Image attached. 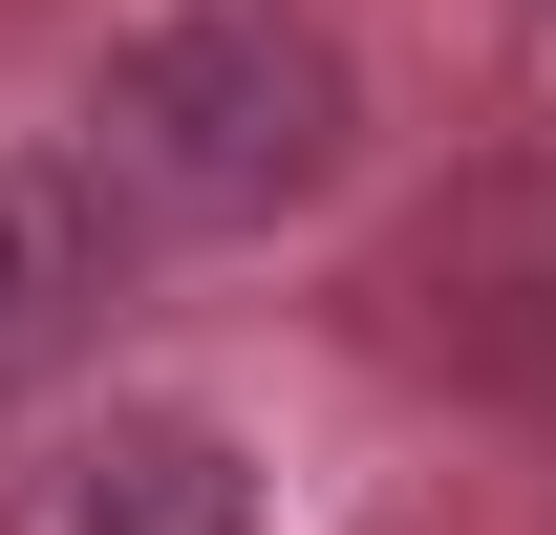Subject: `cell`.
I'll use <instances>...</instances> for the list:
<instances>
[{
	"label": "cell",
	"mask_w": 556,
	"mask_h": 535,
	"mask_svg": "<svg viewBox=\"0 0 556 535\" xmlns=\"http://www.w3.org/2000/svg\"><path fill=\"white\" fill-rule=\"evenodd\" d=\"M0 535H257V450L214 407H86L0 471Z\"/></svg>",
	"instance_id": "2"
},
{
	"label": "cell",
	"mask_w": 556,
	"mask_h": 535,
	"mask_svg": "<svg viewBox=\"0 0 556 535\" xmlns=\"http://www.w3.org/2000/svg\"><path fill=\"white\" fill-rule=\"evenodd\" d=\"M343 150H364V65L300 0H172L86 86V194L129 236H278L343 194Z\"/></svg>",
	"instance_id": "1"
},
{
	"label": "cell",
	"mask_w": 556,
	"mask_h": 535,
	"mask_svg": "<svg viewBox=\"0 0 556 535\" xmlns=\"http://www.w3.org/2000/svg\"><path fill=\"white\" fill-rule=\"evenodd\" d=\"M108 236L129 214L86 194V150H0V407L108 343Z\"/></svg>",
	"instance_id": "3"
}]
</instances>
